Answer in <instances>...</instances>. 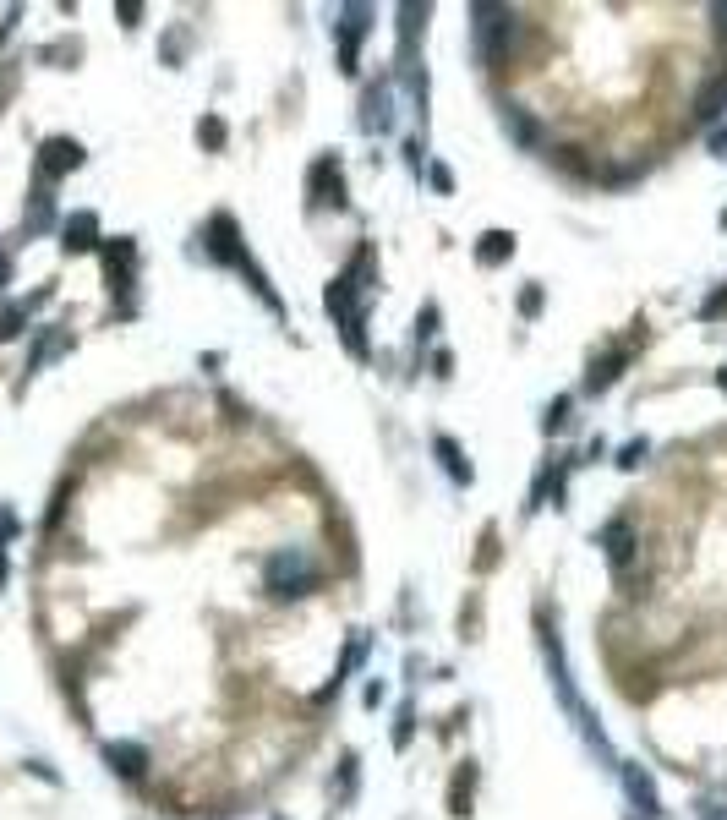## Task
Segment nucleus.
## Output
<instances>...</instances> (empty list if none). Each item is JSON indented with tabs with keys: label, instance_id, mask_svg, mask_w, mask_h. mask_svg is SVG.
<instances>
[{
	"label": "nucleus",
	"instance_id": "6ab92c4d",
	"mask_svg": "<svg viewBox=\"0 0 727 820\" xmlns=\"http://www.w3.org/2000/svg\"><path fill=\"white\" fill-rule=\"evenodd\" d=\"M711 154H727V132H711Z\"/></svg>",
	"mask_w": 727,
	"mask_h": 820
},
{
	"label": "nucleus",
	"instance_id": "f257e3e1",
	"mask_svg": "<svg viewBox=\"0 0 727 820\" xmlns=\"http://www.w3.org/2000/svg\"><path fill=\"white\" fill-rule=\"evenodd\" d=\"M307 585H312L307 553H279L274 564H268V591H274V596H301Z\"/></svg>",
	"mask_w": 727,
	"mask_h": 820
},
{
	"label": "nucleus",
	"instance_id": "0eeeda50",
	"mask_svg": "<svg viewBox=\"0 0 727 820\" xmlns=\"http://www.w3.org/2000/svg\"><path fill=\"white\" fill-rule=\"evenodd\" d=\"M88 246H99V219H93V214H72V219H66V252H88Z\"/></svg>",
	"mask_w": 727,
	"mask_h": 820
},
{
	"label": "nucleus",
	"instance_id": "a211bd4d",
	"mask_svg": "<svg viewBox=\"0 0 727 820\" xmlns=\"http://www.w3.org/2000/svg\"><path fill=\"white\" fill-rule=\"evenodd\" d=\"M640 460H646V443H629V449H624V460H618V465H640Z\"/></svg>",
	"mask_w": 727,
	"mask_h": 820
},
{
	"label": "nucleus",
	"instance_id": "f3484780",
	"mask_svg": "<svg viewBox=\"0 0 727 820\" xmlns=\"http://www.w3.org/2000/svg\"><path fill=\"white\" fill-rule=\"evenodd\" d=\"M564 421H569V400H558L553 410H547V432H553V427H564Z\"/></svg>",
	"mask_w": 727,
	"mask_h": 820
},
{
	"label": "nucleus",
	"instance_id": "f8f14e48",
	"mask_svg": "<svg viewBox=\"0 0 727 820\" xmlns=\"http://www.w3.org/2000/svg\"><path fill=\"white\" fill-rule=\"evenodd\" d=\"M624 350H613V356H607V361H596V367H591V378H585V389H591V394H602L607 389V383H613L618 378V367H624Z\"/></svg>",
	"mask_w": 727,
	"mask_h": 820
},
{
	"label": "nucleus",
	"instance_id": "423d86ee",
	"mask_svg": "<svg viewBox=\"0 0 727 820\" xmlns=\"http://www.w3.org/2000/svg\"><path fill=\"white\" fill-rule=\"evenodd\" d=\"M602 547H607V558H613V564L624 569L629 558H635V531H629L624 520H613V525H607V531H602Z\"/></svg>",
	"mask_w": 727,
	"mask_h": 820
},
{
	"label": "nucleus",
	"instance_id": "f03ea898",
	"mask_svg": "<svg viewBox=\"0 0 727 820\" xmlns=\"http://www.w3.org/2000/svg\"><path fill=\"white\" fill-rule=\"evenodd\" d=\"M361 33H367V6H350L345 22H339V61H345V72H356L361 61Z\"/></svg>",
	"mask_w": 727,
	"mask_h": 820
},
{
	"label": "nucleus",
	"instance_id": "dca6fc26",
	"mask_svg": "<svg viewBox=\"0 0 727 820\" xmlns=\"http://www.w3.org/2000/svg\"><path fill=\"white\" fill-rule=\"evenodd\" d=\"M17 531V520L11 514H0V585H6V536Z\"/></svg>",
	"mask_w": 727,
	"mask_h": 820
},
{
	"label": "nucleus",
	"instance_id": "9d476101",
	"mask_svg": "<svg viewBox=\"0 0 727 820\" xmlns=\"http://www.w3.org/2000/svg\"><path fill=\"white\" fill-rule=\"evenodd\" d=\"M509 252H514V236H509V230H487L482 246H476V257H482L487 268H492V263H503Z\"/></svg>",
	"mask_w": 727,
	"mask_h": 820
},
{
	"label": "nucleus",
	"instance_id": "20e7f679",
	"mask_svg": "<svg viewBox=\"0 0 727 820\" xmlns=\"http://www.w3.org/2000/svg\"><path fill=\"white\" fill-rule=\"evenodd\" d=\"M312 192H318V203H345V181H339V164L334 159H318L312 164Z\"/></svg>",
	"mask_w": 727,
	"mask_h": 820
},
{
	"label": "nucleus",
	"instance_id": "6e6552de",
	"mask_svg": "<svg viewBox=\"0 0 727 820\" xmlns=\"http://www.w3.org/2000/svg\"><path fill=\"white\" fill-rule=\"evenodd\" d=\"M104 760H110L121 777H143V766H148V755L137 744H110V749H104Z\"/></svg>",
	"mask_w": 727,
	"mask_h": 820
},
{
	"label": "nucleus",
	"instance_id": "2eb2a0df",
	"mask_svg": "<svg viewBox=\"0 0 727 820\" xmlns=\"http://www.w3.org/2000/svg\"><path fill=\"white\" fill-rule=\"evenodd\" d=\"M22 318H28L22 307H6V312H0V339H17V334H22Z\"/></svg>",
	"mask_w": 727,
	"mask_h": 820
},
{
	"label": "nucleus",
	"instance_id": "412c9836",
	"mask_svg": "<svg viewBox=\"0 0 727 820\" xmlns=\"http://www.w3.org/2000/svg\"><path fill=\"white\" fill-rule=\"evenodd\" d=\"M717 22H722V33H727V6H717Z\"/></svg>",
	"mask_w": 727,
	"mask_h": 820
},
{
	"label": "nucleus",
	"instance_id": "1a4fd4ad",
	"mask_svg": "<svg viewBox=\"0 0 727 820\" xmlns=\"http://www.w3.org/2000/svg\"><path fill=\"white\" fill-rule=\"evenodd\" d=\"M722 110H727V77L706 82V93H700V104H695V115H700V121H717Z\"/></svg>",
	"mask_w": 727,
	"mask_h": 820
},
{
	"label": "nucleus",
	"instance_id": "ddd939ff",
	"mask_svg": "<svg viewBox=\"0 0 727 820\" xmlns=\"http://www.w3.org/2000/svg\"><path fill=\"white\" fill-rule=\"evenodd\" d=\"M438 454H443V471H449L454 482H471V465L460 460V449H454V438H438Z\"/></svg>",
	"mask_w": 727,
	"mask_h": 820
},
{
	"label": "nucleus",
	"instance_id": "aec40b11",
	"mask_svg": "<svg viewBox=\"0 0 727 820\" xmlns=\"http://www.w3.org/2000/svg\"><path fill=\"white\" fill-rule=\"evenodd\" d=\"M6 279H11V263H6V257H0V285H6Z\"/></svg>",
	"mask_w": 727,
	"mask_h": 820
},
{
	"label": "nucleus",
	"instance_id": "7ed1b4c3",
	"mask_svg": "<svg viewBox=\"0 0 727 820\" xmlns=\"http://www.w3.org/2000/svg\"><path fill=\"white\" fill-rule=\"evenodd\" d=\"M82 164V148L72 143V137H50V143L39 148V170L44 175H66V170H77Z\"/></svg>",
	"mask_w": 727,
	"mask_h": 820
},
{
	"label": "nucleus",
	"instance_id": "9b49d317",
	"mask_svg": "<svg viewBox=\"0 0 727 820\" xmlns=\"http://www.w3.org/2000/svg\"><path fill=\"white\" fill-rule=\"evenodd\" d=\"M361 126H367V132H383V126H389V88L367 93V115H361Z\"/></svg>",
	"mask_w": 727,
	"mask_h": 820
},
{
	"label": "nucleus",
	"instance_id": "4be33fe9",
	"mask_svg": "<svg viewBox=\"0 0 727 820\" xmlns=\"http://www.w3.org/2000/svg\"><path fill=\"white\" fill-rule=\"evenodd\" d=\"M722 394H727V372H722Z\"/></svg>",
	"mask_w": 727,
	"mask_h": 820
},
{
	"label": "nucleus",
	"instance_id": "4468645a",
	"mask_svg": "<svg viewBox=\"0 0 727 820\" xmlns=\"http://www.w3.org/2000/svg\"><path fill=\"white\" fill-rule=\"evenodd\" d=\"M629 793H635L640 815H662V810H656V793H651V777H640V771H629Z\"/></svg>",
	"mask_w": 727,
	"mask_h": 820
},
{
	"label": "nucleus",
	"instance_id": "39448f33",
	"mask_svg": "<svg viewBox=\"0 0 727 820\" xmlns=\"http://www.w3.org/2000/svg\"><path fill=\"white\" fill-rule=\"evenodd\" d=\"M132 263H137L132 241H115V246H104V268H110V285H115V290H126V285H132Z\"/></svg>",
	"mask_w": 727,
	"mask_h": 820
}]
</instances>
